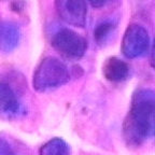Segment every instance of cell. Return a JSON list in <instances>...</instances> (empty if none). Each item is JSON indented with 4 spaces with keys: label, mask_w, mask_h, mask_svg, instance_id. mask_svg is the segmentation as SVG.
Wrapping results in <instances>:
<instances>
[{
    "label": "cell",
    "mask_w": 155,
    "mask_h": 155,
    "mask_svg": "<svg viewBox=\"0 0 155 155\" xmlns=\"http://www.w3.org/2000/svg\"><path fill=\"white\" fill-rule=\"evenodd\" d=\"M58 15L67 24L84 27L87 19L86 0H55Z\"/></svg>",
    "instance_id": "obj_5"
},
{
    "label": "cell",
    "mask_w": 155,
    "mask_h": 155,
    "mask_svg": "<svg viewBox=\"0 0 155 155\" xmlns=\"http://www.w3.org/2000/svg\"><path fill=\"white\" fill-rule=\"evenodd\" d=\"M24 113V104L16 91L9 83L0 81V114L7 119H16Z\"/></svg>",
    "instance_id": "obj_6"
},
{
    "label": "cell",
    "mask_w": 155,
    "mask_h": 155,
    "mask_svg": "<svg viewBox=\"0 0 155 155\" xmlns=\"http://www.w3.org/2000/svg\"><path fill=\"white\" fill-rule=\"evenodd\" d=\"M21 39L18 25L9 21L0 23V50L3 53H10L16 48Z\"/></svg>",
    "instance_id": "obj_8"
},
{
    "label": "cell",
    "mask_w": 155,
    "mask_h": 155,
    "mask_svg": "<svg viewBox=\"0 0 155 155\" xmlns=\"http://www.w3.org/2000/svg\"><path fill=\"white\" fill-rule=\"evenodd\" d=\"M123 133L127 143L134 147L155 136V91L141 88L133 95Z\"/></svg>",
    "instance_id": "obj_1"
},
{
    "label": "cell",
    "mask_w": 155,
    "mask_h": 155,
    "mask_svg": "<svg viewBox=\"0 0 155 155\" xmlns=\"http://www.w3.org/2000/svg\"><path fill=\"white\" fill-rule=\"evenodd\" d=\"M151 66H152L153 69H155V39L154 42H153V46H152V51H151Z\"/></svg>",
    "instance_id": "obj_13"
},
{
    "label": "cell",
    "mask_w": 155,
    "mask_h": 155,
    "mask_svg": "<svg viewBox=\"0 0 155 155\" xmlns=\"http://www.w3.org/2000/svg\"><path fill=\"white\" fill-rule=\"evenodd\" d=\"M114 24L112 22H101L94 29V39L98 44H104L113 32Z\"/></svg>",
    "instance_id": "obj_10"
},
{
    "label": "cell",
    "mask_w": 155,
    "mask_h": 155,
    "mask_svg": "<svg viewBox=\"0 0 155 155\" xmlns=\"http://www.w3.org/2000/svg\"><path fill=\"white\" fill-rule=\"evenodd\" d=\"M150 48V37L148 30L138 24L129 25L122 40V52L129 59L140 57Z\"/></svg>",
    "instance_id": "obj_4"
},
{
    "label": "cell",
    "mask_w": 155,
    "mask_h": 155,
    "mask_svg": "<svg viewBox=\"0 0 155 155\" xmlns=\"http://www.w3.org/2000/svg\"><path fill=\"white\" fill-rule=\"evenodd\" d=\"M70 80L68 67L56 57H45L37 66L32 77V86L37 92L43 93L61 87Z\"/></svg>",
    "instance_id": "obj_2"
},
{
    "label": "cell",
    "mask_w": 155,
    "mask_h": 155,
    "mask_svg": "<svg viewBox=\"0 0 155 155\" xmlns=\"http://www.w3.org/2000/svg\"><path fill=\"white\" fill-rule=\"evenodd\" d=\"M51 44L59 54L71 59L83 57L87 50L86 40L69 28L57 30L52 37Z\"/></svg>",
    "instance_id": "obj_3"
},
{
    "label": "cell",
    "mask_w": 155,
    "mask_h": 155,
    "mask_svg": "<svg viewBox=\"0 0 155 155\" xmlns=\"http://www.w3.org/2000/svg\"><path fill=\"white\" fill-rule=\"evenodd\" d=\"M39 155H70V149L65 140L54 138L42 145Z\"/></svg>",
    "instance_id": "obj_9"
},
{
    "label": "cell",
    "mask_w": 155,
    "mask_h": 155,
    "mask_svg": "<svg viewBox=\"0 0 155 155\" xmlns=\"http://www.w3.org/2000/svg\"><path fill=\"white\" fill-rule=\"evenodd\" d=\"M0 155H15L9 141L2 136H0Z\"/></svg>",
    "instance_id": "obj_11"
},
{
    "label": "cell",
    "mask_w": 155,
    "mask_h": 155,
    "mask_svg": "<svg viewBox=\"0 0 155 155\" xmlns=\"http://www.w3.org/2000/svg\"><path fill=\"white\" fill-rule=\"evenodd\" d=\"M102 74L112 83L123 82L129 75V66L119 57H109L102 66Z\"/></svg>",
    "instance_id": "obj_7"
},
{
    "label": "cell",
    "mask_w": 155,
    "mask_h": 155,
    "mask_svg": "<svg viewBox=\"0 0 155 155\" xmlns=\"http://www.w3.org/2000/svg\"><path fill=\"white\" fill-rule=\"evenodd\" d=\"M111 0H88V2L92 5L94 8H101L104 7L108 2H110Z\"/></svg>",
    "instance_id": "obj_12"
}]
</instances>
